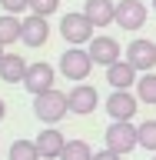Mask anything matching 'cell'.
Returning <instances> with one entry per match:
<instances>
[{"mask_svg": "<svg viewBox=\"0 0 156 160\" xmlns=\"http://www.w3.org/2000/svg\"><path fill=\"white\" fill-rule=\"evenodd\" d=\"M33 113H37V120H43L47 127H57L60 120L70 113V103H67V93L57 87L43 90V93H37L33 97Z\"/></svg>", "mask_w": 156, "mask_h": 160, "instance_id": "cell-1", "label": "cell"}, {"mask_svg": "<svg viewBox=\"0 0 156 160\" xmlns=\"http://www.w3.org/2000/svg\"><path fill=\"white\" fill-rule=\"evenodd\" d=\"M103 140H106V147L113 150V153H120V157H126V153H133V150L139 147L133 120H113L106 127V133H103Z\"/></svg>", "mask_w": 156, "mask_h": 160, "instance_id": "cell-2", "label": "cell"}, {"mask_svg": "<svg viewBox=\"0 0 156 160\" xmlns=\"http://www.w3.org/2000/svg\"><path fill=\"white\" fill-rule=\"evenodd\" d=\"M90 70H93V57H90V50H83V47H67L63 53H60V73H63L67 80L80 83V80L90 77Z\"/></svg>", "mask_w": 156, "mask_h": 160, "instance_id": "cell-3", "label": "cell"}, {"mask_svg": "<svg viewBox=\"0 0 156 160\" xmlns=\"http://www.w3.org/2000/svg\"><path fill=\"white\" fill-rule=\"evenodd\" d=\"M93 23H90V17L80 10V13H63V20H60V33H63V40H67L70 47H83V43H90V40L97 37L93 33Z\"/></svg>", "mask_w": 156, "mask_h": 160, "instance_id": "cell-4", "label": "cell"}, {"mask_svg": "<svg viewBox=\"0 0 156 160\" xmlns=\"http://www.w3.org/2000/svg\"><path fill=\"white\" fill-rule=\"evenodd\" d=\"M123 53H126L123 60H130V63L136 67V73H149V70L156 67V43H153V40H146V37L133 40Z\"/></svg>", "mask_w": 156, "mask_h": 160, "instance_id": "cell-5", "label": "cell"}, {"mask_svg": "<svg viewBox=\"0 0 156 160\" xmlns=\"http://www.w3.org/2000/svg\"><path fill=\"white\" fill-rule=\"evenodd\" d=\"M53 80H57V70L50 67L47 60H37V63H27V73H23V87L37 97L43 90L53 87Z\"/></svg>", "mask_w": 156, "mask_h": 160, "instance_id": "cell-6", "label": "cell"}, {"mask_svg": "<svg viewBox=\"0 0 156 160\" xmlns=\"http://www.w3.org/2000/svg\"><path fill=\"white\" fill-rule=\"evenodd\" d=\"M67 103H70V113L87 117V113H93V110L100 107V93H97V87H90V83H73V90L67 93Z\"/></svg>", "mask_w": 156, "mask_h": 160, "instance_id": "cell-7", "label": "cell"}, {"mask_svg": "<svg viewBox=\"0 0 156 160\" xmlns=\"http://www.w3.org/2000/svg\"><path fill=\"white\" fill-rule=\"evenodd\" d=\"M149 10L143 0H120L116 3V27L123 30H139L143 23H146Z\"/></svg>", "mask_w": 156, "mask_h": 160, "instance_id": "cell-8", "label": "cell"}, {"mask_svg": "<svg viewBox=\"0 0 156 160\" xmlns=\"http://www.w3.org/2000/svg\"><path fill=\"white\" fill-rule=\"evenodd\" d=\"M136 110H139V100H136V93H130V90H113L106 97L110 120H133Z\"/></svg>", "mask_w": 156, "mask_h": 160, "instance_id": "cell-9", "label": "cell"}, {"mask_svg": "<svg viewBox=\"0 0 156 160\" xmlns=\"http://www.w3.org/2000/svg\"><path fill=\"white\" fill-rule=\"evenodd\" d=\"M87 50H90V57H93V63H100V67H110V63H116L120 53H123V47H120L113 37H106V33L93 37Z\"/></svg>", "mask_w": 156, "mask_h": 160, "instance_id": "cell-10", "label": "cell"}, {"mask_svg": "<svg viewBox=\"0 0 156 160\" xmlns=\"http://www.w3.org/2000/svg\"><path fill=\"white\" fill-rule=\"evenodd\" d=\"M20 40L27 43V47H43L50 40V23H47V17H37V13H30L27 20H23V27H20Z\"/></svg>", "mask_w": 156, "mask_h": 160, "instance_id": "cell-11", "label": "cell"}, {"mask_svg": "<svg viewBox=\"0 0 156 160\" xmlns=\"http://www.w3.org/2000/svg\"><path fill=\"white\" fill-rule=\"evenodd\" d=\"M136 67H133V63H130V60H123L120 57L116 63H110L106 67V83L113 90H130V87H136Z\"/></svg>", "mask_w": 156, "mask_h": 160, "instance_id": "cell-12", "label": "cell"}, {"mask_svg": "<svg viewBox=\"0 0 156 160\" xmlns=\"http://www.w3.org/2000/svg\"><path fill=\"white\" fill-rule=\"evenodd\" d=\"M83 13L90 17L93 27H110V23H116V0H87Z\"/></svg>", "mask_w": 156, "mask_h": 160, "instance_id": "cell-13", "label": "cell"}, {"mask_svg": "<svg viewBox=\"0 0 156 160\" xmlns=\"http://www.w3.org/2000/svg\"><path fill=\"white\" fill-rule=\"evenodd\" d=\"M33 143H37V150H40V157H43V160H60L67 140H63V133H60L57 127H47V130H40V133H37Z\"/></svg>", "mask_w": 156, "mask_h": 160, "instance_id": "cell-14", "label": "cell"}, {"mask_svg": "<svg viewBox=\"0 0 156 160\" xmlns=\"http://www.w3.org/2000/svg\"><path fill=\"white\" fill-rule=\"evenodd\" d=\"M23 73H27V60L20 53H3V60H0V80L3 83H23Z\"/></svg>", "mask_w": 156, "mask_h": 160, "instance_id": "cell-15", "label": "cell"}, {"mask_svg": "<svg viewBox=\"0 0 156 160\" xmlns=\"http://www.w3.org/2000/svg\"><path fill=\"white\" fill-rule=\"evenodd\" d=\"M20 27H23V20H17V13H0V43H3V47L17 43L20 40Z\"/></svg>", "mask_w": 156, "mask_h": 160, "instance_id": "cell-16", "label": "cell"}, {"mask_svg": "<svg viewBox=\"0 0 156 160\" xmlns=\"http://www.w3.org/2000/svg\"><path fill=\"white\" fill-rule=\"evenodd\" d=\"M136 100H139V103L156 107V73H153V70L136 77Z\"/></svg>", "mask_w": 156, "mask_h": 160, "instance_id": "cell-17", "label": "cell"}, {"mask_svg": "<svg viewBox=\"0 0 156 160\" xmlns=\"http://www.w3.org/2000/svg\"><path fill=\"white\" fill-rule=\"evenodd\" d=\"M60 160H93V150H90L87 140H67Z\"/></svg>", "mask_w": 156, "mask_h": 160, "instance_id": "cell-18", "label": "cell"}, {"mask_svg": "<svg viewBox=\"0 0 156 160\" xmlns=\"http://www.w3.org/2000/svg\"><path fill=\"white\" fill-rule=\"evenodd\" d=\"M10 160H43L33 140H13L10 143Z\"/></svg>", "mask_w": 156, "mask_h": 160, "instance_id": "cell-19", "label": "cell"}, {"mask_svg": "<svg viewBox=\"0 0 156 160\" xmlns=\"http://www.w3.org/2000/svg\"><path fill=\"white\" fill-rule=\"evenodd\" d=\"M136 137H139V147L156 153V120H143L136 127Z\"/></svg>", "mask_w": 156, "mask_h": 160, "instance_id": "cell-20", "label": "cell"}, {"mask_svg": "<svg viewBox=\"0 0 156 160\" xmlns=\"http://www.w3.org/2000/svg\"><path fill=\"white\" fill-rule=\"evenodd\" d=\"M60 0H30V13H37V17H50V13H57Z\"/></svg>", "mask_w": 156, "mask_h": 160, "instance_id": "cell-21", "label": "cell"}, {"mask_svg": "<svg viewBox=\"0 0 156 160\" xmlns=\"http://www.w3.org/2000/svg\"><path fill=\"white\" fill-rule=\"evenodd\" d=\"M0 7H3V13H23V10H30V0H0Z\"/></svg>", "mask_w": 156, "mask_h": 160, "instance_id": "cell-22", "label": "cell"}, {"mask_svg": "<svg viewBox=\"0 0 156 160\" xmlns=\"http://www.w3.org/2000/svg\"><path fill=\"white\" fill-rule=\"evenodd\" d=\"M93 160H123V157H120V153H113V150H100V153H93Z\"/></svg>", "mask_w": 156, "mask_h": 160, "instance_id": "cell-23", "label": "cell"}, {"mask_svg": "<svg viewBox=\"0 0 156 160\" xmlns=\"http://www.w3.org/2000/svg\"><path fill=\"white\" fill-rule=\"evenodd\" d=\"M7 117V103H3V100H0V120Z\"/></svg>", "mask_w": 156, "mask_h": 160, "instance_id": "cell-24", "label": "cell"}, {"mask_svg": "<svg viewBox=\"0 0 156 160\" xmlns=\"http://www.w3.org/2000/svg\"><path fill=\"white\" fill-rule=\"evenodd\" d=\"M0 60H3V43H0Z\"/></svg>", "mask_w": 156, "mask_h": 160, "instance_id": "cell-25", "label": "cell"}, {"mask_svg": "<svg viewBox=\"0 0 156 160\" xmlns=\"http://www.w3.org/2000/svg\"><path fill=\"white\" fill-rule=\"evenodd\" d=\"M153 10H156V0H153Z\"/></svg>", "mask_w": 156, "mask_h": 160, "instance_id": "cell-26", "label": "cell"}, {"mask_svg": "<svg viewBox=\"0 0 156 160\" xmlns=\"http://www.w3.org/2000/svg\"><path fill=\"white\" fill-rule=\"evenodd\" d=\"M153 160H156V153H153Z\"/></svg>", "mask_w": 156, "mask_h": 160, "instance_id": "cell-27", "label": "cell"}]
</instances>
